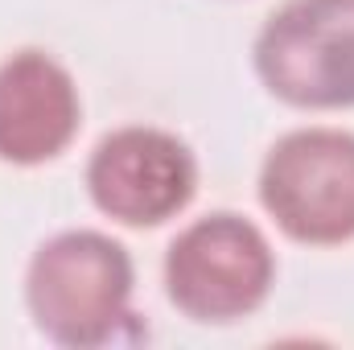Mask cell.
Here are the masks:
<instances>
[{
	"label": "cell",
	"instance_id": "6",
	"mask_svg": "<svg viewBox=\"0 0 354 350\" xmlns=\"http://www.w3.org/2000/svg\"><path fill=\"white\" fill-rule=\"evenodd\" d=\"M79 87L62 62L41 50H21L0 62V161H54L79 132Z\"/></svg>",
	"mask_w": 354,
	"mask_h": 350
},
{
	"label": "cell",
	"instance_id": "1",
	"mask_svg": "<svg viewBox=\"0 0 354 350\" xmlns=\"http://www.w3.org/2000/svg\"><path fill=\"white\" fill-rule=\"evenodd\" d=\"M132 297L128 252L99 231H62L46 239L25 276V301L37 330L62 347H107L120 338V326Z\"/></svg>",
	"mask_w": 354,
	"mask_h": 350
},
{
	"label": "cell",
	"instance_id": "3",
	"mask_svg": "<svg viewBox=\"0 0 354 350\" xmlns=\"http://www.w3.org/2000/svg\"><path fill=\"white\" fill-rule=\"evenodd\" d=\"M260 202L297 243L354 239V136L342 128L280 136L260 169Z\"/></svg>",
	"mask_w": 354,
	"mask_h": 350
},
{
	"label": "cell",
	"instance_id": "4",
	"mask_svg": "<svg viewBox=\"0 0 354 350\" xmlns=\"http://www.w3.org/2000/svg\"><path fill=\"white\" fill-rule=\"evenodd\" d=\"M256 75L292 107H354V0H288L256 37Z\"/></svg>",
	"mask_w": 354,
	"mask_h": 350
},
{
	"label": "cell",
	"instance_id": "5",
	"mask_svg": "<svg viewBox=\"0 0 354 350\" xmlns=\"http://www.w3.org/2000/svg\"><path fill=\"white\" fill-rule=\"evenodd\" d=\"M194 153L161 128H120L99 140L87 165L95 206L124 227H157L194 198Z\"/></svg>",
	"mask_w": 354,
	"mask_h": 350
},
{
	"label": "cell",
	"instance_id": "2",
	"mask_svg": "<svg viewBox=\"0 0 354 350\" xmlns=\"http://www.w3.org/2000/svg\"><path fill=\"white\" fill-rule=\"evenodd\" d=\"M276 256L264 231L231 210L189 223L165 256L169 301L194 322H235L264 305Z\"/></svg>",
	"mask_w": 354,
	"mask_h": 350
}]
</instances>
